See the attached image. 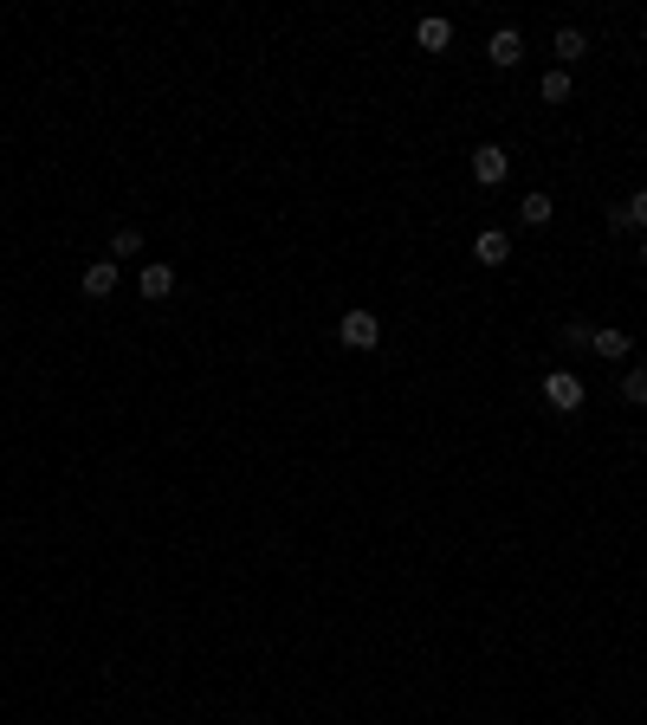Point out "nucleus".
I'll list each match as a JSON object with an SVG mask.
<instances>
[{"label":"nucleus","instance_id":"f03ea898","mask_svg":"<svg viewBox=\"0 0 647 725\" xmlns=\"http://www.w3.org/2000/svg\"><path fill=\"white\" fill-rule=\"evenodd\" d=\"M337 337H343L350 350H376V344H382V318H376V311H343Z\"/></svg>","mask_w":647,"mask_h":725},{"label":"nucleus","instance_id":"39448f33","mask_svg":"<svg viewBox=\"0 0 647 725\" xmlns=\"http://www.w3.org/2000/svg\"><path fill=\"white\" fill-rule=\"evenodd\" d=\"M415 46H421V52H447V46H453V20H440V13L415 20Z\"/></svg>","mask_w":647,"mask_h":725},{"label":"nucleus","instance_id":"f257e3e1","mask_svg":"<svg viewBox=\"0 0 647 725\" xmlns=\"http://www.w3.org/2000/svg\"><path fill=\"white\" fill-rule=\"evenodd\" d=\"M544 402L557 408V415H576V408H583V376H570V369H550V376H544Z\"/></svg>","mask_w":647,"mask_h":725},{"label":"nucleus","instance_id":"423d86ee","mask_svg":"<svg viewBox=\"0 0 647 725\" xmlns=\"http://www.w3.org/2000/svg\"><path fill=\"white\" fill-rule=\"evenodd\" d=\"M589 350H596V357H609V363H622L635 344H628V331H615V324H596V331H589Z\"/></svg>","mask_w":647,"mask_h":725},{"label":"nucleus","instance_id":"f8f14e48","mask_svg":"<svg viewBox=\"0 0 647 725\" xmlns=\"http://www.w3.org/2000/svg\"><path fill=\"white\" fill-rule=\"evenodd\" d=\"M622 402H635V408H647V363H635L622 376Z\"/></svg>","mask_w":647,"mask_h":725},{"label":"nucleus","instance_id":"9d476101","mask_svg":"<svg viewBox=\"0 0 647 725\" xmlns=\"http://www.w3.org/2000/svg\"><path fill=\"white\" fill-rule=\"evenodd\" d=\"M550 214H557V201H550V195H538V188H531V195L518 201V221H525V227H544Z\"/></svg>","mask_w":647,"mask_h":725},{"label":"nucleus","instance_id":"9b49d317","mask_svg":"<svg viewBox=\"0 0 647 725\" xmlns=\"http://www.w3.org/2000/svg\"><path fill=\"white\" fill-rule=\"evenodd\" d=\"M583 52H589V39L576 33V26H563V33H557V65H563V72H570V65L583 59Z\"/></svg>","mask_w":647,"mask_h":725},{"label":"nucleus","instance_id":"20e7f679","mask_svg":"<svg viewBox=\"0 0 647 725\" xmlns=\"http://www.w3.org/2000/svg\"><path fill=\"white\" fill-rule=\"evenodd\" d=\"M486 59L499 65V72H512V65L525 59V33H518V26H499V33L486 39Z\"/></svg>","mask_w":647,"mask_h":725},{"label":"nucleus","instance_id":"f3484780","mask_svg":"<svg viewBox=\"0 0 647 725\" xmlns=\"http://www.w3.org/2000/svg\"><path fill=\"white\" fill-rule=\"evenodd\" d=\"M641 266H647V240H641Z\"/></svg>","mask_w":647,"mask_h":725},{"label":"nucleus","instance_id":"dca6fc26","mask_svg":"<svg viewBox=\"0 0 647 725\" xmlns=\"http://www.w3.org/2000/svg\"><path fill=\"white\" fill-rule=\"evenodd\" d=\"M589 331H596V324H583V318H570V324H563V344H583V350H589Z\"/></svg>","mask_w":647,"mask_h":725},{"label":"nucleus","instance_id":"2eb2a0df","mask_svg":"<svg viewBox=\"0 0 647 725\" xmlns=\"http://www.w3.org/2000/svg\"><path fill=\"white\" fill-rule=\"evenodd\" d=\"M628 208V227H647V188H635V201H622Z\"/></svg>","mask_w":647,"mask_h":725},{"label":"nucleus","instance_id":"0eeeda50","mask_svg":"<svg viewBox=\"0 0 647 725\" xmlns=\"http://www.w3.org/2000/svg\"><path fill=\"white\" fill-rule=\"evenodd\" d=\"M78 285H85V298H110V292H117V259H91Z\"/></svg>","mask_w":647,"mask_h":725},{"label":"nucleus","instance_id":"6e6552de","mask_svg":"<svg viewBox=\"0 0 647 725\" xmlns=\"http://www.w3.org/2000/svg\"><path fill=\"white\" fill-rule=\"evenodd\" d=\"M473 259H479V266H505V259H512V240H505L499 227H486V234L473 240Z\"/></svg>","mask_w":647,"mask_h":725},{"label":"nucleus","instance_id":"7ed1b4c3","mask_svg":"<svg viewBox=\"0 0 647 725\" xmlns=\"http://www.w3.org/2000/svg\"><path fill=\"white\" fill-rule=\"evenodd\" d=\"M505 175H512V156H505L499 143H479V149H473V182H479V188H499Z\"/></svg>","mask_w":647,"mask_h":725},{"label":"nucleus","instance_id":"4468645a","mask_svg":"<svg viewBox=\"0 0 647 725\" xmlns=\"http://www.w3.org/2000/svg\"><path fill=\"white\" fill-rule=\"evenodd\" d=\"M538 98H544V104H563V98H570V72H563V65H557V72H544Z\"/></svg>","mask_w":647,"mask_h":725},{"label":"nucleus","instance_id":"ddd939ff","mask_svg":"<svg viewBox=\"0 0 647 725\" xmlns=\"http://www.w3.org/2000/svg\"><path fill=\"white\" fill-rule=\"evenodd\" d=\"M143 253V234H136V227H117V234H110V259H136Z\"/></svg>","mask_w":647,"mask_h":725},{"label":"nucleus","instance_id":"1a4fd4ad","mask_svg":"<svg viewBox=\"0 0 647 725\" xmlns=\"http://www.w3.org/2000/svg\"><path fill=\"white\" fill-rule=\"evenodd\" d=\"M169 292H175V266L149 259V266H143V298H169Z\"/></svg>","mask_w":647,"mask_h":725}]
</instances>
